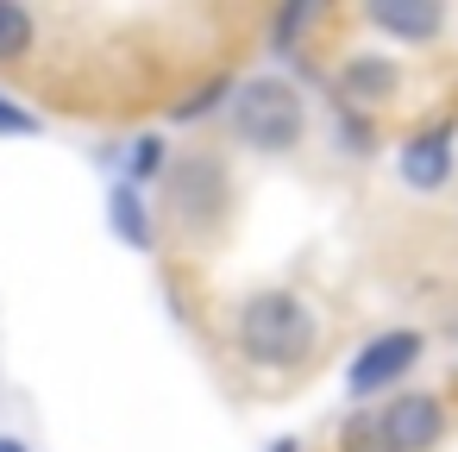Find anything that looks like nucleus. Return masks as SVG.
<instances>
[{
  "label": "nucleus",
  "instance_id": "nucleus-11",
  "mask_svg": "<svg viewBox=\"0 0 458 452\" xmlns=\"http://www.w3.org/2000/svg\"><path fill=\"white\" fill-rule=\"evenodd\" d=\"M32 32H38V20L26 7H13V0H0V64H20L32 51Z\"/></svg>",
  "mask_w": 458,
  "mask_h": 452
},
{
  "label": "nucleus",
  "instance_id": "nucleus-14",
  "mask_svg": "<svg viewBox=\"0 0 458 452\" xmlns=\"http://www.w3.org/2000/svg\"><path fill=\"white\" fill-rule=\"evenodd\" d=\"M157 170H164V139H157V132H145V139L126 151V183H139V189H145Z\"/></svg>",
  "mask_w": 458,
  "mask_h": 452
},
{
  "label": "nucleus",
  "instance_id": "nucleus-5",
  "mask_svg": "<svg viewBox=\"0 0 458 452\" xmlns=\"http://www.w3.org/2000/svg\"><path fill=\"white\" fill-rule=\"evenodd\" d=\"M452 120H439V126H427V132H414L402 151H395V170H402V183L414 189V195H439L445 183H452Z\"/></svg>",
  "mask_w": 458,
  "mask_h": 452
},
{
  "label": "nucleus",
  "instance_id": "nucleus-4",
  "mask_svg": "<svg viewBox=\"0 0 458 452\" xmlns=\"http://www.w3.org/2000/svg\"><path fill=\"white\" fill-rule=\"evenodd\" d=\"M383 427H389V446L395 452H433L445 439V408H439V396L408 389V396H389L383 402Z\"/></svg>",
  "mask_w": 458,
  "mask_h": 452
},
{
  "label": "nucleus",
  "instance_id": "nucleus-16",
  "mask_svg": "<svg viewBox=\"0 0 458 452\" xmlns=\"http://www.w3.org/2000/svg\"><path fill=\"white\" fill-rule=\"evenodd\" d=\"M339 139L352 145V158H370V145H377L370 120H364V114H352V107H339Z\"/></svg>",
  "mask_w": 458,
  "mask_h": 452
},
{
  "label": "nucleus",
  "instance_id": "nucleus-17",
  "mask_svg": "<svg viewBox=\"0 0 458 452\" xmlns=\"http://www.w3.org/2000/svg\"><path fill=\"white\" fill-rule=\"evenodd\" d=\"M264 452H301V439H295V433H283V439H270Z\"/></svg>",
  "mask_w": 458,
  "mask_h": 452
},
{
  "label": "nucleus",
  "instance_id": "nucleus-12",
  "mask_svg": "<svg viewBox=\"0 0 458 452\" xmlns=\"http://www.w3.org/2000/svg\"><path fill=\"white\" fill-rule=\"evenodd\" d=\"M233 89H239L233 76H214L208 89H195V95H182V101L170 107V120H182V126H189V120H208V114H214L220 101H233Z\"/></svg>",
  "mask_w": 458,
  "mask_h": 452
},
{
  "label": "nucleus",
  "instance_id": "nucleus-15",
  "mask_svg": "<svg viewBox=\"0 0 458 452\" xmlns=\"http://www.w3.org/2000/svg\"><path fill=\"white\" fill-rule=\"evenodd\" d=\"M38 132H45L38 114H26L13 95H0V139H38Z\"/></svg>",
  "mask_w": 458,
  "mask_h": 452
},
{
  "label": "nucleus",
  "instance_id": "nucleus-10",
  "mask_svg": "<svg viewBox=\"0 0 458 452\" xmlns=\"http://www.w3.org/2000/svg\"><path fill=\"white\" fill-rule=\"evenodd\" d=\"M339 452H395L389 427H383V408H352L339 421Z\"/></svg>",
  "mask_w": 458,
  "mask_h": 452
},
{
  "label": "nucleus",
  "instance_id": "nucleus-2",
  "mask_svg": "<svg viewBox=\"0 0 458 452\" xmlns=\"http://www.w3.org/2000/svg\"><path fill=\"white\" fill-rule=\"evenodd\" d=\"M233 132H239V145H251V151H264V158H276V151H295L301 145V132H308V101H301V89L289 82V76H245L239 89H233Z\"/></svg>",
  "mask_w": 458,
  "mask_h": 452
},
{
  "label": "nucleus",
  "instance_id": "nucleus-18",
  "mask_svg": "<svg viewBox=\"0 0 458 452\" xmlns=\"http://www.w3.org/2000/svg\"><path fill=\"white\" fill-rule=\"evenodd\" d=\"M0 452H32L26 439H13V433H0Z\"/></svg>",
  "mask_w": 458,
  "mask_h": 452
},
{
  "label": "nucleus",
  "instance_id": "nucleus-13",
  "mask_svg": "<svg viewBox=\"0 0 458 452\" xmlns=\"http://www.w3.org/2000/svg\"><path fill=\"white\" fill-rule=\"evenodd\" d=\"M314 20H320L314 7H283V13L270 20V57H289V51L301 45V32H308Z\"/></svg>",
  "mask_w": 458,
  "mask_h": 452
},
{
  "label": "nucleus",
  "instance_id": "nucleus-7",
  "mask_svg": "<svg viewBox=\"0 0 458 452\" xmlns=\"http://www.w3.org/2000/svg\"><path fill=\"white\" fill-rule=\"evenodd\" d=\"M364 20H370L377 32L402 38V45H427V38L445 32V7H433V0H370Z\"/></svg>",
  "mask_w": 458,
  "mask_h": 452
},
{
  "label": "nucleus",
  "instance_id": "nucleus-9",
  "mask_svg": "<svg viewBox=\"0 0 458 452\" xmlns=\"http://www.w3.org/2000/svg\"><path fill=\"white\" fill-rule=\"evenodd\" d=\"M220 214H226V170L214 158H189V170H182V220L214 226Z\"/></svg>",
  "mask_w": 458,
  "mask_h": 452
},
{
  "label": "nucleus",
  "instance_id": "nucleus-1",
  "mask_svg": "<svg viewBox=\"0 0 458 452\" xmlns=\"http://www.w3.org/2000/svg\"><path fill=\"white\" fill-rule=\"evenodd\" d=\"M320 327H314V308L295 295V289H264L239 308V352L264 371H289L314 352Z\"/></svg>",
  "mask_w": 458,
  "mask_h": 452
},
{
  "label": "nucleus",
  "instance_id": "nucleus-3",
  "mask_svg": "<svg viewBox=\"0 0 458 452\" xmlns=\"http://www.w3.org/2000/svg\"><path fill=\"white\" fill-rule=\"evenodd\" d=\"M420 352H427V339H420L414 327H389V333L364 339V345H358V358L345 364V396H352V402L383 396L389 383H402V377L420 364Z\"/></svg>",
  "mask_w": 458,
  "mask_h": 452
},
{
  "label": "nucleus",
  "instance_id": "nucleus-8",
  "mask_svg": "<svg viewBox=\"0 0 458 452\" xmlns=\"http://www.w3.org/2000/svg\"><path fill=\"white\" fill-rule=\"evenodd\" d=\"M107 226H114V239H120L126 252H157L151 201H145V189H139V183H126V176L107 189Z\"/></svg>",
  "mask_w": 458,
  "mask_h": 452
},
{
  "label": "nucleus",
  "instance_id": "nucleus-6",
  "mask_svg": "<svg viewBox=\"0 0 458 452\" xmlns=\"http://www.w3.org/2000/svg\"><path fill=\"white\" fill-rule=\"evenodd\" d=\"M395 89H402V70H395L389 57H377V51H358V57L339 64V107H352V114L389 107Z\"/></svg>",
  "mask_w": 458,
  "mask_h": 452
}]
</instances>
